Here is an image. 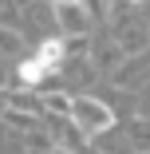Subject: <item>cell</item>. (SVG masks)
Masks as SVG:
<instances>
[{"instance_id": "cell-1", "label": "cell", "mask_w": 150, "mask_h": 154, "mask_svg": "<svg viewBox=\"0 0 150 154\" xmlns=\"http://www.w3.org/2000/svg\"><path fill=\"white\" fill-rule=\"evenodd\" d=\"M71 119L79 122V131H87V134H99V131H107L115 122L111 107L99 103V99H91V95H75L71 99Z\"/></svg>"}, {"instance_id": "cell-2", "label": "cell", "mask_w": 150, "mask_h": 154, "mask_svg": "<svg viewBox=\"0 0 150 154\" xmlns=\"http://www.w3.org/2000/svg\"><path fill=\"white\" fill-rule=\"evenodd\" d=\"M55 16L67 32H87V8L83 0H55Z\"/></svg>"}, {"instance_id": "cell-3", "label": "cell", "mask_w": 150, "mask_h": 154, "mask_svg": "<svg viewBox=\"0 0 150 154\" xmlns=\"http://www.w3.org/2000/svg\"><path fill=\"white\" fill-rule=\"evenodd\" d=\"M47 71H51V67L44 63L40 55H36V59H28V63H20V79H24V83H36V79H44Z\"/></svg>"}, {"instance_id": "cell-4", "label": "cell", "mask_w": 150, "mask_h": 154, "mask_svg": "<svg viewBox=\"0 0 150 154\" xmlns=\"http://www.w3.org/2000/svg\"><path fill=\"white\" fill-rule=\"evenodd\" d=\"M36 55L44 59L47 67H55V63H59V55H63V44H59V40H47V44H44V48H40Z\"/></svg>"}, {"instance_id": "cell-5", "label": "cell", "mask_w": 150, "mask_h": 154, "mask_svg": "<svg viewBox=\"0 0 150 154\" xmlns=\"http://www.w3.org/2000/svg\"><path fill=\"white\" fill-rule=\"evenodd\" d=\"M130 4H138V0H130Z\"/></svg>"}]
</instances>
